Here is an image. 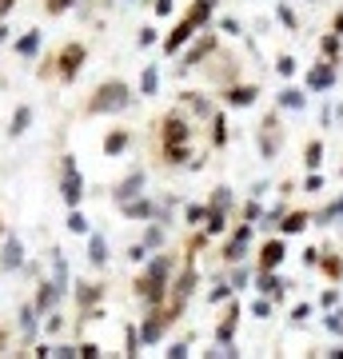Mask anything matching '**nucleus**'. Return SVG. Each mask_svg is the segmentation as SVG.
<instances>
[{
  "mask_svg": "<svg viewBox=\"0 0 343 359\" xmlns=\"http://www.w3.org/2000/svg\"><path fill=\"white\" fill-rule=\"evenodd\" d=\"M132 104V92H128V84L124 80H104L92 92V100H88V112L96 116V112H120V108H128Z\"/></svg>",
  "mask_w": 343,
  "mask_h": 359,
  "instance_id": "f257e3e1",
  "label": "nucleus"
},
{
  "mask_svg": "<svg viewBox=\"0 0 343 359\" xmlns=\"http://www.w3.org/2000/svg\"><path fill=\"white\" fill-rule=\"evenodd\" d=\"M60 192H64L68 208H76V204H80V196H84V180H80L76 164L68 160V156H64V180H60Z\"/></svg>",
  "mask_w": 343,
  "mask_h": 359,
  "instance_id": "f03ea898",
  "label": "nucleus"
},
{
  "mask_svg": "<svg viewBox=\"0 0 343 359\" xmlns=\"http://www.w3.org/2000/svg\"><path fill=\"white\" fill-rule=\"evenodd\" d=\"M200 24H204V20H200L196 12H188V20H184V24L176 28V33H172V36H164V52H176V49L184 44V40H188V36L196 33Z\"/></svg>",
  "mask_w": 343,
  "mask_h": 359,
  "instance_id": "7ed1b4c3",
  "label": "nucleus"
},
{
  "mask_svg": "<svg viewBox=\"0 0 343 359\" xmlns=\"http://www.w3.org/2000/svg\"><path fill=\"white\" fill-rule=\"evenodd\" d=\"M247 240H252V224H240V228H236V236L228 240V247H224V260H228V263L244 260V247H247Z\"/></svg>",
  "mask_w": 343,
  "mask_h": 359,
  "instance_id": "20e7f679",
  "label": "nucleus"
},
{
  "mask_svg": "<svg viewBox=\"0 0 343 359\" xmlns=\"http://www.w3.org/2000/svg\"><path fill=\"white\" fill-rule=\"evenodd\" d=\"M140 192H144V172H128V176L120 180V184H116V204H124V200H132V196H140Z\"/></svg>",
  "mask_w": 343,
  "mask_h": 359,
  "instance_id": "39448f33",
  "label": "nucleus"
},
{
  "mask_svg": "<svg viewBox=\"0 0 343 359\" xmlns=\"http://www.w3.org/2000/svg\"><path fill=\"white\" fill-rule=\"evenodd\" d=\"M80 64H84V49H80V44H68L64 56H60V76H64V80H72V76L80 72Z\"/></svg>",
  "mask_w": 343,
  "mask_h": 359,
  "instance_id": "423d86ee",
  "label": "nucleus"
},
{
  "mask_svg": "<svg viewBox=\"0 0 343 359\" xmlns=\"http://www.w3.org/2000/svg\"><path fill=\"white\" fill-rule=\"evenodd\" d=\"M331 84H335V68H331V64H315L308 72V88H311V92H324V88H331Z\"/></svg>",
  "mask_w": 343,
  "mask_h": 359,
  "instance_id": "0eeeda50",
  "label": "nucleus"
},
{
  "mask_svg": "<svg viewBox=\"0 0 343 359\" xmlns=\"http://www.w3.org/2000/svg\"><path fill=\"white\" fill-rule=\"evenodd\" d=\"M56 299H60V283H40V292H36V311H52Z\"/></svg>",
  "mask_w": 343,
  "mask_h": 359,
  "instance_id": "6e6552de",
  "label": "nucleus"
},
{
  "mask_svg": "<svg viewBox=\"0 0 343 359\" xmlns=\"http://www.w3.org/2000/svg\"><path fill=\"white\" fill-rule=\"evenodd\" d=\"M164 136H168V140H176V144H184V140H188V124H184V116H164Z\"/></svg>",
  "mask_w": 343,
  "mask_h": 359,
  "instance_id": "1a4fd4ad",
  "label": "nucleus"
},
{
  "mask_svg": "<svg viewBox=\"0 0 343 359\" xmlns=\"http://www.w3.org/2000/svg\"><path fill=\"white\" fill-rule=\"evenodd\" d=\"M279 260H283V244H279V240H272V244H263V252H260V268H263V272H272V268H279Z\"/></svg>",
  "mask_w": 343,
  "mask_h": 359,
  "instance_id": "9d476101",
  "label": "nucleus"
},
{
  "mask_svg": "<svg viewBox=\"0 0 343 359\" xmlns=\"http://www.w3.org/2000/svg\"><path fill=\"white\" fill-rule=\"evenodd\" d=\"M0 263H4V268H20V263H24V247H20L17 236L4 240V256H0Z\"/></svg>",
  "mask_w": 343,
  "mask_h": 359,
  "instance_id": "9b49d317",
  "label": "nucleus"
},
{
  "mask_svg": "<svg viewBox=\"0 0 343 359\" xmlns=\"http://www.w3.org/2000/svg\"><path fill=\"white\" fill-rule=\"evenodd\" d=\"M120 212L128 216V220H148V216H152V204H148V200H124Z\"/></svg>",
  "mask_w": 343,
  "mask_h": 359,
  "instance_id": "f8f14e48",
  "label": "nucleus"
},
{
  "mask_svg": "<svg viewBox=\"0 0 343 359\" xmlns=\"http://www.w3.org/2000/svg\"><path fill=\"white\" fill-rule=\"evenodd\" d=\"M304 228H308V212H288L283 216V224H279L283 236H295V231H304Z\"/></svg>",
  "mask_w": 343,
  "mask_h": 359,
  "instance_id": "ddd939ff",
  "label": "nucleus"
},
{
  "mask_svg": "<svg viewBox=\"0 0 343 359\" xmlns=\"http://www.w3.org/2000/svg\"><path fill=\"white\" fill-rule=\"evenodd\" d=\"M260 96V92H256V88H228V104H236V108H247V104H252V100Z\"/></svg>",
  "mask_w": 343,
  "mask_h": 359,
  "instance_id": "4468645a",
  "label": "nucleus"
},
{
  "mask_svg": "<svg viewBox=\"0 0 343 359\" xmlns=\"http://www.w3.org/2000/svg\"><path fill=\"white\" fill-rule=\"evenodd\" d=\"M124 148H128V132H124V128H116L112 136L104 140V152H108V156H120Z\"/></svg>",
  "mask_w": 343,
  "mask_h": 359,
  "instance_id": "2eb2a0df",
  "label": "nucleus"
},
{
  "mask_svg": "<svg viewBox=\"0 0 343 359\" xmlns=\"http://www.w3.org/2000/svg\"><path fill=\"white\" fill-rule=\"evenodd\" d=\"M279 104H283V108H304L308 96H304L299 88H283V92H279Z\"/></svg>",
  "mask_w": 343,
  "mask_h": 359,
  "instance_id": "dca6fc26",
  "label": "nucleus"
},
{
  "mask_svg": "<svg viewBox=\"0 0 343 359\" xmlns=\"http://www.w3.org/2000/svg\"><path fill=\"white\" fill-rule=\"evenodd\" d=\"M36 49H40V33H36V28L24 36V40H17V52H20V56H36Z\"/></svg>",
  "mask_w": 343,
  "mask_h": 359,
  "instance_id": "f3484780",
  "label": "nucleus"
},
{
  "mask_svg": "<svg viewBox=\"0 0 343 359\" xmlns=\"http://www.w3.org/2000/svg\"><path fill=\"white\" fill-rule=\"evenodd\" d=\"M28 124H33V108H17V120H12V136H20V132L28 128Z\"/></svg>",
  "mask_w": 343,
  "mask_h": 359,
  "instance_id": "a211bd4d",
  "label": "nucleus"
},
{
  "mask_svg": "<svg viewBox=\"0 0 343 359\" xmlns=\"http://www.w3.org/2000/svg\"><path fill=\"white\" fill-rule=\"evenodd\" d=\"M88 260L104 268V236H92V244H88Z\"/></svg>",
  "mask_w": 343,
  "mask_h": 359,
  "instance_id": "6ab92c4d",
  "label": "nucleus"
},
{
  "mask_svg": "<svg viewBox=\"0 0 343 359\" xmlns=\"http://www.w3.org/2000/svg\"><path fill=\"white\" fill-rule=\"evenodd\" d=\"M76 295H80V304H96L100 288H96V283H76Z\"/></svg>",
  "mask_w": 343,
  "mask_h": 359,
  "instance_id": "aec40b11",
  "label": "nucleus"
},
{
  "mask_svg": "<svg viewBox=\"0 0 343 359\" xmlns=\"http://www.w3.org/2000/svg\"><path fill=\"white\" fill-rule=\"evenodd\" d=\"M304 164H308V168H319V164H324V144H319V140H311L308 144V160Z\"/></svg>",
  "mask_w": 343,
  "mask_h": 359,
  "instance_id": "412c9836",
  "label": "nucleus"
},
{
  "mask_svg": "<svg viewBox=\"0 0 343 359\" xmlns=\"http://www.w3.org/2000/svg\"><path fill=\"white\" fill-rule=\"evenodd\" d=\"M140 244H144V247H160L164 244V228H160V224H152V228L144 231V240H140Z\"/></svg>",
  "mask_w": 343,
  "mask_h": 359,
  "instance_id": "4be33fe9",
  "label": "nucleus"
},
{
  "mask_svg": "<svg viewBox=\"0 0 343 359\" xmlns=\"http://www.w3.org/2000/svg\"><path fill=\"white\" fill-rule=\"evenodd\" d=\"M156 84H160V76H156V68L148 64V68H144V80H140V88H144V96H152V92H156Z\"/></svg>",
  "mask_w": 343,
  "mask_h": 359,
  "instance_id": "5701e85b",
  "label": "nucleus"
},
{
  "mask_svg": "<svg viewBox=\"0 0 343 359\" xmlns=\"http://www.w3.org/2000/svg\"><path fill=\"white\" fill-rule=\"evenodd\" d=\"M68 231H76V236H84V231H88V220H84V216L76 212V208L68 212Z\"/></svg>",
  "mask_w": 343,
  "mask_h": 359,
  "instance_id": "b1692460",
  "label": "nucleus"
},
{
  "mask_svg": "<svg viewBox=\"0 0 343 359\" xmlns=\"http://www.w3.org/2000/svg\"><path fill=\"white\" fill-rule=\"evenodd\" d=\"M260 292H283V283H279V279L276 276H272V272H263V276H260Z\"/></svg>",
  "mask_w": 343,
  "mask_h": 359,
  "instance_id": "393cba45",
  "label": "nucleus"
},
{
  "mask_svg": "<svg viewBox=\"0 0 343 359\" xmlns=\"http://www.w3.org/2000/svg\"><path fill=\"white\" fill-rule=\"evenodd\" d=\"M324 272H327V276H343V263L335 260V256H327V260H324Z\"/></svg>",
  "mask_w": 343,
  "mask_h": 359,
  "instance_id": "a878e982",
  "label": "nucleus"
},
{
  "mask_svg": "<svg viewBox=\"0 0 343 359\" xmlns=\"http://www.w3.org/2000/svg\"><path fill=\"white\" fill-rule=\"evenodd\" d=\"M279 72H283V76H292V72H295V60H292V56H279Z\"/></svg>",
  "mask_w": 343,
  "mask_h": 359,
  "instance_id": "bb28decb",
  "label": "nucleus"
},
{
  "mask_svg": "<svg viewBox=\"0 0 343 359\" xmlns=\"http://www.w3.org/2000/svg\"><path fill=\"white\" fill-rule=\"evenodd\" d=\"M212 128H216V144H224V140H228V132H224V116H216Z\"/></svg>",
  "mask_w": 343,
  "mask_h": 359,
  "instance_id": "cd10ccee",
  "label": "nucleus"
},
{
  "mask_svg": "<svg viewBox=\"0 0 343 359\" xmlns=\"http://www.w3.org/2000/svg\"><path fill=\"white\" fill-rule=\"evenodd\" d=\"M340 216H343V196L335 200V208H327V212H324V220H340Z\"/></svg>",
  "mask_w": 343,
  "mask_h": 359,
  "instance_id": "c85d7f7f",
  "label": "nucleus"
},
{
  "mask_svg": "<svg viewBox=\"0 0 343 359\" xmlns=\"http://www.w3.org/2000/svg\"><path fill=\"white\" fill-rule=\"evenodd\" d=\"M228 292H231L228 283H220V288H216V292L208 295V299H212V304H220V299H228Z\"/></svg>",
  "mask_w": 343,
  "mask_h": 359,
  "instance_id": "c756f323",
  "label": "nucleus"
},
{
  "mask_svg": "<svg viewBox=\"0 0 343 359\" xmlns=\"http://www.w3.org/2000/svg\"><path fill=\"white\" fill-rule=\"evenodd\" d=\"M308 315H311V308H308V304H299V308L292 311V319H295V324H304V319H308Z\"/></svg>",
  "mask_w": 343,
  "mask_h": 359,
  "instance_id": "7c9ffc66",
  "label": "nucleus"
},
{
  "mask_svg": "<svg viewBox=\"0 0 343 359\" xmlns=\"http://www.w3.org/2000/svg\"><path fill=\"white\" fill-rule=\"evenodd\" d=\"M80 356H84V359H96L100 347H96V343H80Z\"/></svg>",
  "mask_w": 343,
  "mask_h": 359,
  "instance_id": "2f4dec72",
  "label": "nucleus"
},
{
  "mask_svg": "<svg viewBox=\"0 0 343 359\" xmlns=\"http://www.w3.org/2000/svg\"><path fill=\"white\" fill-rule=\"evenodd\" d=\"M204 212H208V208H200V204H196V208H188V224H200V220H204Z\"/></svg>",
  "mask_w": 343,
  "mask_h": 359,
  "instance_id": "473e14b6",
  "label": "nucleus"
},
{
  "mask_svg": "<svg viewBox=\"0 0 343 359\" xmlns=\"http://www.w3.org/2000/svg\"><path fill=\"white\" fill-rule=\"evenodd\" d=\"M327 327H331V331H340V335H343V311H340V315H327Z\"/></svg>",
  "mask_w": 343,
  "mask_h": 359,
  "instance_id": "72a5a7b5",
  "label": "nucleus"
},
{
  "mask_svg": "<svg viewBox=\"0 0 343 359\" xmlns=\"http://www.w3.org/2000/svg\"><path fill=\"white\" fill-rule=\"evenodd\" d=\"M324 52H327V56H335V52H340V40H335V36H327V40H324Z\"/></svg>",
  "mask_w": 343,
  "mask_h": 359,
  "instance_id": "f704fd0d",
  "label": "nucleus"
},
{
  "mask_svg": "<svg viewBox=\"0 0 343 359\" xmlns=\"http://www.w3.org/2000/svg\"><path fill=\"white\" fill-rule=\"evenodd\" d=\"M335 304H340V292H335V288H331V292H324V308H335Z\"/></svg>",
  "mask_w": 343,
  "mask_h": 359,
  "instance_id": "c9c22d12",
  "label": "nucleus"
},
{
  "mask_svg": "<svg viewBox=\"0 0 343 359\" xmlns=\"http://www.w3.org/2000/svg\"><path fill=\"white\" fill-rule=\"evenodd\" d=\"M168 356H176V359H184V356H188V343H172V351H168Z\"/></svg>",
  "mask_w": 343,
  "mask_h": 359,
  "instance_id": "e433bc0d",
  "label": "nucleus"
},
{
  "mask_svg": "<svg viewBox=\"0 0 343 359\" xmlns=\"http://www.w3.org/2000/svg\"><path fill=\"white\" fill-rule=\"evenodd\" d=\"M140 44H156V28H144V33H140Z\"/></svg>",
  "mask_w": 343,
  "mask_h": 359,
  "instance_id": "4c0bfd02",
  "label": "nucleus"
},
{
  "mask_svg": "<svg viewBox=\"0 0 343 359\" xmlns=\"http://www.w3.org/2000/svg\"><path fill=\"white\" fill-rule=\"evenodd\" d=\"M156 12H160V17H168V12H172V0H156Z\"/></svg>",
  "mask_w": 343,
  "mask_h": 359,
  "instance_id": "58836bf2",
  "label": "nucleus"
},
{
  "mask_svg": "<svg viewBox=\"0 0 343 359\" xmlns=\"http://www.w3.org/2000/svg\"><path fill=\"white\" fill-rule=\"evenodd\" d=\"M12 4H17V0H0V20H4L8 12H12Z\"/></svg>",
  "mask_w": 343,
  "mask_h": 359,
  "instance_id": "ea45409f",
  "label": "nucleus"
},
{
  "mask_svg": "<svg viewBox=\"0 0 343 359\" xmlns=\"http://www.w3.org/2000/svg\"><path fill=\"white\" fill-rule=\"evenodd\" d=\"M335 33H340V36H343V17H335Z\"/></svg>",
  "mask_w": 343,
  "mask_h": 359,
  "instance_id": "a19ab883",
  "label": "nucleus"
},
{
  "mask_svg": "<svg viewBox=\"0 0 343 359\" xmlns=\"http://www.w3.org/2000/svg\"><path fill=\"white\" fill-rule=\"evenodd\" d=\"M4 36H8V28H4V24H0V40H4Z\"/></svg>",
  "mask_w": 343,
  "mask_h": 359,
  "instance_id": "79ce46f5",
  "label": "nucleus"
},
{
  "mask_svg": "<svg viewBox=\"0 0 343 359\" xmlns=\"http://www.w3.org/2000/svg\"><path fill=\"white\" fill-rule=\"evenodd\" d=\"M0 231H4V228H0Z\"/></svg>",
  "mask_w": 343,
  "mask_h": 359,
  "instance_id": "37998d69",
  "label": "nucleus"
}]
</instances>
